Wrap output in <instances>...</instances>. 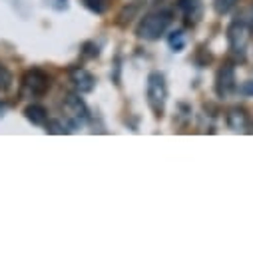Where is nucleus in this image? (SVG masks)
<instances>
[{
	"instance_id": "f257e3e1",
	"label": "nucleus",
	"mask_w": 253,
	"mask_h": 253,
	"mask_svg": "<svg viewBox=\"0 0 253 253\" xmlns=\"http://www.w3.org/2000/svg\"><path fill=\"white\" fill-rule=\"evenodd\" d=\"M171 22V12L162 10V12H152L142 18V22L136 28V36L142 40H158L169 26Z\"/></svg>"
},
{
	"instance_id": "f03ea898",
	"label": "nucleus",
	"mask_w": 253,
	"mask_h": 253,
	"mask_svg": "<svg viewBox=\"0 0 253 253\" xmlns=\"http://www.w3.org/2000/svg\"><path fill=\"white\" fill-rule=\"evenodd\" d=\"M148 104L152 108V112L162 118L164 116V110H166V100H168V86H166V80L160 72H152L148 76Z\"/></svg>"
},
{
	"instance_id": "7ed1b4c3",
	"label": "nucleus",
	"mask_w": 253,
	"mask_h": 253,
	"mask_svg": "<svg viewBox=\"0 0 253 253\" xmlns=\"http://www.w3.org/2000/svg\"><path fill=\"white\" fill-rule=\"evenodd\" d=\"M50 90V76L38 68L28 70L22 76V94L30 98H40Z\"/></svg>"
},
{
	"instance_id": "20e7f679",
	"label": "nucleus",
	"mask_w": 253,
	"mask_h": 253,
	"mask_svg": "<svg viewBox=\"0 0 253 253\" xmlns=\"http://www.w3.org/2000/svg\"><path fill=\"white\" fill-rule=\"evenodd\" d=\"M62 114H64L66 122L70 128H78V126H82L88 118V108L86 104L82 102L80 96L76 94H70L64 98V104H62Z\"/></svg>"
},
{
	"instance_id": "39448f33",
	"label": "nucleus",
	"mask_w": 253,
	"mask_h": 253,
	"mask_svg": "<svg viewBox=\"0 0 253 253\" xmlns=\"http://www.w3.org/2000/svg\"><path fill=\"white\" fill-rule=\"evenodd\" d=\"M247 40H249V30L245 26V22L241 20H235L229 28H227V42H229V50L233 54H241L245 52V46H247Z\"/></svg>"
},
{
	"instance_id": "423d86ee",
	"label": "nucleus",
	"mask_w": 253,
	"mask_h": 253,
	"mask_svg": "<svg viewBox=\"0 0 253 253\" xmlns=\"http://www.w3.org/2000/svg\"><path fill=\"white\" fill-rule=\"evenodd\" d=\"M235 92V70L233 66L225 64L215 74V94L219 98H227Z\"/></svg>"
},
{
	"instance_id": "0eeeda50",
	"label": "nucleus",
	"mask_w": 253,
	"mask_h": 253,
	"mask_svg": "<svg viewBox=\"0 0 253 253\" xmlns=\"http://www.w3.org/2000/svg\"><path fill=\"white\" fill-rule=\"evenodd\" d=\"M70 82H72V86L80 94H88L96 86V78L88 70H84V68H72L70 70Z\"/></svg>"
},
{
	"instance_id": "6e6552de",
	"label": "nucleus",
	"mask_w": 253,
	"mask_h": 253,
	"mask_svg": "<svg viewBox=\"0 0 253 253\" xmlns=\"http://www.w3.org/2000/svg\"><path fill=\"white\" fill-rule=\"evenodd\" d=\"M225 120H227V126L233 132H241V130H245V126H247V112L243 108L235 106V108H231L227 112Z\"/></svg>"
},
{
	"instance_id": "1a4fd4ad",
	"label": "nucleus",
	"mask_w": 253,
	"mask_h": 253,
	"mask_svg": "<svg viewBox=\"0 0 253 253\" xmlns=\"http://www.w3.org/2000/svg\"><path fill=\"white\" fill-rule=\"evenodd\" d=\"M24 116H26V120L32 122L34 126H44V124L48 122V112H46V108L40 106V104L28 106V108L24 110Z\"/></svg>"
},
{
	"instance_id": "9d476101",
	"label": "nucleus",
	"mask_w": 253,
	"mask_h": 253,
	"mask_svg": "<svg viewBox=\"0 0 253 253\" xmlns=\"http://www.w3.org/2000/svg\"><path fill=\"white\" fill-rule=\"evenodd\" d=\"M239 0H213V8H215V14L223 16V14H229L235 6H237Z\"/></svg>"
},
{
	"instance_id": "9b49d317",
	"label": "nucleus",
	"mask_w": 253,
	"mask_h": 253,
	"mask_svg": "<svg viewBox=\"0 0 253 253\" xmlns=\"http://www.w3.org/2000/svg\"><path fill=\"white\" fill-rule=\"evenodd\" d=\"M12 82H14V78H12L10 70H8L6 66L0 64V92H6V90H10Z\"/></svg>"
},
{
	"instance_id": "f8f14e48",
	"label": "nucleus",
	"mask_w": 253,
	"mask_h": 253,
	"mask_svg": "<svg viewBox=\"0 0 253 253\" xmlns=\"http://www.w3.org/2000/svg\"><path fill=\"white\" fill-rule=\"evenodd\" d=\"M84 6L88 10H92L94 14H102L108 8V0H82Z\"/></svg>"
},
{
	"instance_id": "ddd939ff",
	"label": "nucleus",
	"mask_w": 253,
	"mask_h": 253,
	"mask_svg": "<svg viewBox=\"0 0 253 253\" xmlns=\"http://www.w3.org/2000/svg\"><path fill=\"white\" fill-rule=\"evenodd\" d=\"M169 46H171L175 52H179V50L185 46V38H183V32H173V34L169 36Z\"/></svg>"
},
{
	"instance_id": "4468645a",
	"label": "nucleus",
	"mask_w": 253,
	"mask_h": 253,
	"mask_svg": "<svg viewBox=\"0 0 253 253\" xmlns=\"http://www.w3.org/2000/svg\"><path fill=\"white\" fill-rule=\"evenodd\" d=\"M46 132L48 134H66L68 130L60 122H46Z\"/></svg>"
},
{
	"instance_id": "2eb2a0df",
	"label": "nucleus",
	"mask_w": 253,
	"mask_h": 253,
	"mask_svg": "<svg viewBox=\"0 0 253 253\" xmlns=\"http://www.w3.org/2000/svg\"><path fill=\"white\" fill-rule=\"evenodd\" d=\"M241 92L245 96H253V80H247L243 86H241Z\"/></svg>"
},
{
	"instance_id": "dca6fc26",
	"label": "nucleus",
	"mask_w": 253,
	"mask_h": 253,
	"mask_svg": "<svg viewBox=\"0 0 253 253\" xmlns=\"http://www.w3.org/2000/svg\"><path fill=\"white\" fill-rule=\"evenodd\" d=\"M2 108H4V106H0V114H2Z\"/></svg>"
}]
</instances>
